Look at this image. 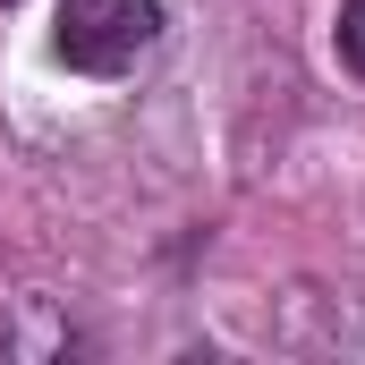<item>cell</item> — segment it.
<instances>
[{
	"mask_svg": "<svg viewBox=\"0 0 365 365\" xmlns=\"http://www.w3.org/2000/svg\"><path fill=\"white\" fill-rule=\"evenodd\" d=\"M162 0H60V60L86 77H119L153 51Z\"/></svg>",
	"mask_w": 365,
	"mask_h": 365,
	"instance_id": "6da1fadb",
	"label": "cell"
},
{
	"mask_svg": "<svg viewBox=\"0 0 365 365\" xmlns=\"http://www.w3.org/2000/svg\"><path fill=\"white\" fill-rule=\"evenodd\" d=\"M340 60L365 77V0H340Z\"/></svg>",
	"mask_w": 365,
	"mask_h": 365,
	"instance_id": "7a4b0ae2",
	"label": "cell"
}]
</instances>
